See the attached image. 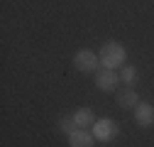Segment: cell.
Wrapping results in <instances>:
<instances>
[{
	"label": "cell",
	"instance_id": "obj_3",
	"mask_svg": "<svg viewBox=\"0 0 154 147\" xmlns=\"http://www.w3.org/2000/svg\"><path fill=\"white\" fill-rule=\"evenodd\" d=\"M98 57L91 52V49H81V52H76V57H73V66L79 69V71H83V74H91V71H95V66H98Z\"/></svg>",
	"mask_w": 154,
	"mask_h": 147
},
{
	"label": "cell",
	"instance_id": "obj_9",
	"mask_svg": "<svg viewBox=\"0 0 154 147\" xmlns=\"http://www.w3.org/2000/svg\"><path fill=\"white\" fill-rule=\"evenodd\" d=\"M120 81H125V83H134V81H137V69H134V66H125L122 69V74H120Z\"/></svg>",
	"mask_w": 154,
	"mask_h": 147
},
{
	"label": "cell",
	"instance_id": "obj_7",
	"mask_svg": "<svg viewBox=\"0 0 154 147\" xmlns=\"http://www.w3.org/2000/svg\"><path fill=\"white\" fill-rule=\"evenodd\" d=\"M73 120H76V125H79L81 130H88L91 125H95V123H93V110H91V108H79V110L73 113Z\"/></svg>",
	"mask_w": 154,
	"mask_h": 147
},
{
	"label": "cell",
	"instance_id": "obj_2",
	"mask_svg": "<svg viewBox=\"0 0 154 147\" xmlns=\"http://www.w3.org/2000/svg\"><path fill=\"white\" fill-rule=\"evenodd\" d=\"M115 135H118V123H112L110 118L95 120V125H93V137H95V140L108 142V140H112Z\"/></svg>",
	"mask_w": 154,
	"mask_h": 147
},
{
	"label": "cell",
	"instance_id": "obj_10",
	"mask_svg": "<svg viewBox=\"0 0 154 147\" xmlns=\"http://www.w3.org/2000/svg\"><path fill=\"white\" fill-rule=\"evenodd\" d=\"M59 127H61V133H66V135H71L73 130H79V125H76V120H73V115H71V118H61V123H59Z\"/></svg>",
	"mask_w": 154,
	"mask_h": 147
},
{
	"label": "cell",
	"instance_id": "obj_1",
	"mask_svg": "<svg viewBox=\"0 0 154 147\" xmlns=\"http://www.w3.org/2000/svg\"><path fill=\"white\" fill-rule=\"evenodd\" d=\"M122 61H125V49H122V44H118V42H105L103 49H100V64H103L105 69H118Z\"/></svg>",
	"mask_w": 154,
	"mask_h": 147
},
{
	"label": "cell",
	"instance_id": "obj_6",
	"mask_svg": "<svg viewBox=\"0 0 154 147\" xmlns=\"http://www.w3.org/2000/svg\"><path fill=\"white\" fill-rule=\"evenodd\" d=\"M69 145H71V147H91V145H93V135L79 127V130H73V133L69 135Z\"/></svg>",
	"mask_w": 154,
	"mask_h": 147
},
{
	"label": "cell",
	"instance_id": "obj_8",
	"mask_svg": "<svg viewBox=\"0 0 154 147\" xmlns=\"http://www.w3.org/2000/svg\"><path fill=\"white\" fill-rule=\"evenodd\" d=\"M118 103H120L122 108H134V105L140 103V98H137V93H134L132 88H125V91L118 93Z\"/></svg>",
	"mask_w": 154,
	"mask_h": 147
},
{
	"label": "cell",
	"instance_id": "obj_4",
	"mask_svg": "<svg viewBox=\"0 0 154 147\" xmlns=\"http://www.w3.org/2000/svg\"><path fill=\"white\" fill-rule=\"evenodd\" d=\"M118 83H120V76L115 74V69H103L95 74V86L100 91H115Z\"/></svg>",
	"mask_w": 154,
	"mask_h": 147
},
{
	"label": "cell",
	"instance_id": "obj_5",
	"mask_svg": "<svg viewBox=\"0 0 154 147\" xmlns=\"http://www.w3.org/2000/svg\"><path fill=\"white\" fill-rule=\"evenodd\" d=\"M134 120H137L142 127L152 125L154 123V108H152V103H137V105H134Z\"/></svg>",
	"mask_w": 154,
	"mask_h": 147
}]
</instances>
